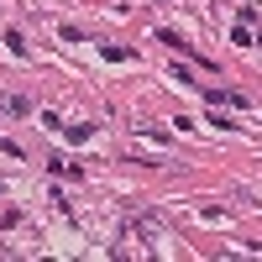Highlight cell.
<instances>
[{"label": "cell", "mask_w": 262, "mask_h": 262, "mask_svg": "<svg viewBox=\"0 0 262 262\" xmlns=\"http://www.w3.org/2000/svg\"><path fill=\"white\" fill-rule=\"evenodd\" d=\"M48 168H53V173H69V179H79V173H84V168L69 163V158H48Z\"/></svg>", "instance_id": "3957f363"}, {"label": "cell", "mask_w": 262, "mask_h": 262, "mask_svg": "<svg viewBox=\"0 0 262 262\" xmlns=\"http://www.w3.org/2000/svg\"><path fill=\"white\" fill-rule=\"evenodd\" d=\"M27 95H0V116H27Z\"/></svg>", "instance_id": "7a4b0ae2"}, {"label": "cell", "mask_w": 262, "mask_h": 262, "mask_svg": "<svg viewBox=\"0 0 262 262\" xmlns=\"http://www.w3.org/2000/svg\"><path fill=\"white\" fill-rule=\"evenodd\" d=\"M205 100L215 105V111H247V95H236V90H210Z\"/></svg>", "instance_id": "6da1fadb"}]
</instances>
